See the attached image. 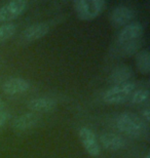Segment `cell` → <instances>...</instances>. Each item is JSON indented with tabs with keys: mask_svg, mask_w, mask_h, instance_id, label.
Instances as JSON below:
<instances>
[{
	"mask_svg": "<svg viewBox=\"0 0 150 158\" xmlns=\"http://www.w3.org/2000/svg\"><path fill=\"white\" fill-rule=\"evenodd\" d=\"M116 125L119 131L134 138L142 137L146 131V124L141 117L132 112H124L116 118Z\"/></svg>",
	"mask_w": 150,
	"mask_h": 158,
	"instance_id": "1",
	"label": "cell"
},
{
	"mask_svg": "<svg viewBox=\"0 0 150 158\" xmlns=\"http://www.w3.org/2000/svg\"><path fill=\"white\" fill-rule=\"evenodd\" d=\"M106 7L104 0H75L73 8L77 17L84 21H92L99 17Z\"/></svg>",
	"mask_w": 150,
	"mask_h": 158,
	"instance_id": "2",
	"label": "cell"
},
{
	"mask_svg": "<svg viewBox=\"0 0 150 158\" xmlns=\"http://www.w3.org/2000/svg\"><path fill=\"white\" fill-rule=\"evenodd\" d=\"M135 89V84L133 82H124V83L113 85L104 94L103 100L107 104H119L124 102L131 96Z\"/></svg>",
	"mask_w": 150,
	"mask_h": 158,
	"instance_id": "3",
	"label": "cell"
},
{
	"mask_svg": "<svg viewBox=\"0 0 150 158\" xmlns=\"http://www.w3.org/2000/svg\"><path fill=\"white\" fill-rule=\"evenodd\" d=\"M28 6L27 1L25 0H12L0 8V22H9L15 20L23 15Z\"/></svg>",
	"mask_w": 150,
	"mask_h": 158,
	"instance_id": "4",
	"label": "cell"
},
{
	"mask_svg": "<svg viewBox=\"0 0 150 158\" xmlns=\"http://www.w3.org/2000/svg\"><path fill=\"white\" fill-rule=\"evenodd\" d=\"M137 12L133 7L126 5H119L111 12L110 21L114 27H122L131 24L136 18Z\"/></svg>",
	"mask_w": 150,
	"mask_h": 158,
	"instance_id": "5",
	"label": "cell"
},
{
	"mask_svg": "<svg viewBox=\"0 0 150 158\" xmlns=\"http://www.w3.org/2000/svg\"><path fill=\"white\" fill-rule=\"evenodd\" d=\"M79 139L82 144V146L85 151L90 154L91 156H98L100 154V146L96 138L94 131L88 127H81L78 132Z\"/></svg>",
	"mask_w": 150,
	"mask_h": 158,
	"instance_id": "6",
	"label": "cell"
},
{
	"mask_svg": "<svg viewBox=\"0 0 150 158\" xmlns=\"http://www.w3.org/2000/svg\"><path fill=\"white\" fill-rule=\"evenodd\" d=\"M144 33V27L142 24L135 22V23H131L122 28L118 34V41L119 43L123 44L126 42L132 40H137L143 35Z\"/></svg>",
	"mask_w": 150,
	"mask_h": 158,
	"instance_id": "7",
	"label": "cell"
},
{
	"mask_svg": "<svg viewBox=\"0 0 150 158\" xmlns=\"http://www.w3.org/2000/svg\"><path fill=\"white\" fill-rule=\"evenodd\" d=\"M30 82L23 78H11L2 85V91L8 96L24 94L29 90Z\"/></svg>",
	"mask_w": 150,
	"mask_h": 158,
	"instance_id": "8",
	"label": "cell"
},
{
	"mask_svg": "<svg viewBox=\"0 0 150 158\" xmlns=\"http://www.w3.org/2000/svg\"><path fill=\"white\" fill-rule=\"evenodd\" d=\"M49 27L45 23H37L31 26L27 27L23 31L22 34V38L26 42H32V41H36L38 39L42 38L49 33Z\"/></svg>",
	"mask_w": 150,
	"mask_h": 158,
	"instance_id": "9",
	"label": "cell"
},
{
	"mask_svg": "<svg viewBox=\"0 0 150 158\" xmlns=\"http://www.w3.org/2000/svg\"><path fill=\"white\" fill-rule=\"evenodd\" d=\"M100 142L105 149L117 151L124 147V140L119 135L113 132H104L100 135Z\"/></svg>",
	"mask_w": 150,
	"mask_h": 158,
	"instance_id": "10",
	"label": "cell"
},
{
	"mask_svg": "<svg viewBox=\"0 0 150 158\" xmlns=\"http://www.w3.org/2000/svg\"><path fill=\"white\" fill-rule=\"evenodd\" d=\"M39 121L38 116L35 113H25V114L18 116L12 121V127L18 131H28L32 127H34Z\"/></svg>",
	"mask_w": 150,
	"mask_h": 158,
	"instance_id": "11",
	"label": "cell"
},
{
	"mask_svg": "<svg viewBox=\"0 0 150 158\" xmlns=\"http://www.w3.org/2000/svg\"><path fill=\"white\" fill-rule=\"evenodd\" d=\"M28 108L33 112H47L57 106V102L50 98H36L28 103Z\"/></svg>",
	"mask_w": 150,
	"mask_h": 158,
	"instance_id": "12",
	"label": "cell"
},
{
	"mask_svg": "<svg viewBox=\"0 0 150 158\" xmlns=\"http://www.w3.org/2000/svg\"><path fill=\"white\" fill-rule=\"evenodd\" d=\"M132 76H133L132 69L126 65H121L111 72L109 81L111 83H113L114 85H116V84L127 82Z\"/></svg>",
	"mask_w": 150,
	"mask_h": 158,
	"instance_id": "13",
	"label": "cell"
},
{
	"mask_svg": "<svg viewBox=\"0 0 150 158\" xmlns=\"http://www.w3.org/2000/svg\"><path fill=\"white\" fill-rule=\"evenodd\" d=\"M136 64L142 74L150 72V53L147 49H142L136 55Z\"/></svg>",
	"mask_w": 150,
	"mask_h": 158,
	"instance_id": "14",
	"label": "cell"
},
{
	"mask_svg": "<svg viewBox=\"0 0 150 158\" xmlns=\"http://www.w3.org/2000/svg\"><path fill=\"white\" fill-rule=\"evenodd\" d=\"M140 47H141V41L139 39L137 40H132L129 41V42H126L122 44V49H121V52H122L123 56H134L137 55L140 52Z\"/></svg>",
	"mask_w": 150,
	"mask_h": 158,
	"instance_id": "15",
	"label": "cell"
},
{
	"mask_svg": "<svg viewBox=\"0 0 150 158\" xmlns=\"http://www.w3.org/2000/svg\"><path fill=\"white\" fill-rule=\"evenodd\" d=\"M15 31H17V28H15V24L6 23L0 25V43L4 42V41L14 36Z\"/></svg>",
	"mask_w": 150,
	"mask_h": 158,
	"instance_id": "16",
	"label": "cell"
},
{
	"mask_svg": "<svg viewBox=\"0 0 150 158\" xmlns=\"http://www.w3.org/2000/svg\"><path fill=\"white\" fill-rule=\"evenodd\" d=\"M149 98V91L147 89L136 90L132 96V102L134 104H142L147 101Z\"/></svg>",
	"mask_w": 150,
	"mask_h": 158,
	"instance_id": "17",
	"label": "cell"
},
{
	"mask_svg": "<svg viewBox=\"0 0 150 158\" xmlns=\"http://www.w3.org/2000/svg\"><path fill=\"white\" fill-rule=\"evenodd\" d=\"M9 119V113L7 111H1L0 112V127H2Z\"/></svg>",
	"mask_w": 150,
	"mask_h": 158,
	"instance_id": "18",
	"label": "cell"
},
{
	"mask_svg": "<svg viewBox=\"0 0 150 158\" xmlns=\"http://www.w3.org/2000/svg\"><path fill=\"white\" fill-rule=\"evenodd\" d=\"M142 117L146 120V122L150 121V111H149V109H145L144 111L142 112Z\"/></svg>",
	"mask_w": 150,
	"mask_h": 158,
	"instance_id": "19",
	"label": "cell"
},
{
	"mask_svg": "<svg viewBox=\"0 0 150 158\" xmlns=\"http://www.w3.org/2000/svg\"><path fill=\"white\" fill-rule=\"evenodd\" d=\"M4 107H5V103H4V101H2L1 99H0V112L4 110Z\"/></svg>",
	"mask_w": 150,
	"mask_h": 158,
	"instance_id": "20",
	"label": "cell"
},
{
	"mask_svg": "<svg viewBox=\"0 0 150 158\" xmlns=\"http://www.w3.org/2000/svg\"><path fill=\"white\" fill-rule=\"evenodd\" d=\"M146 158H150V155H149V154H147V155H146Z\"/></svg>",
	"mask_w": 150,
	"mask_h": 158,
	"instance_id": "21",
	"label": "cell"
}]
</instances>
